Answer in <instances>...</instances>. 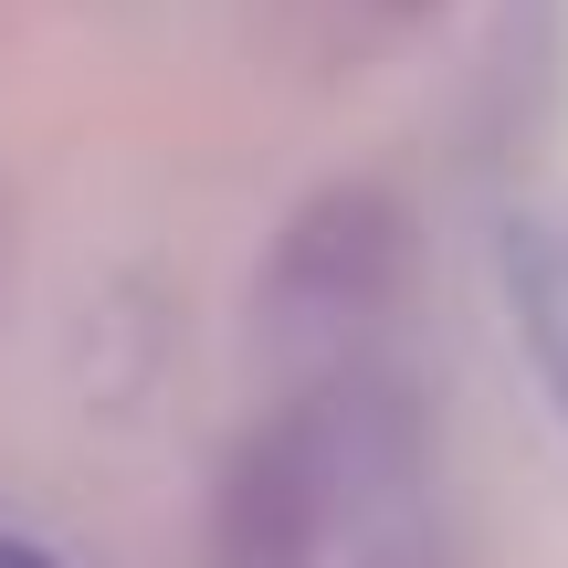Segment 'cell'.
Returning <instances> with one entry per match:
<instances>
[{"label":"cell","instance_id":"3957f363","mask_svg":"<svg viewBox=\"0 0 568 568\" xmlns=\"http://www.w3.org/2000/svg\"><path fill=\"white\" fill-rule=\"evenodd\" d=\"M506 305H516V326H527L537 368H548V389L568 410V201L506 232Z\"/></svg>","mask_w":568,"mask_h":568},{"label":"cell","instance_id":"7a4b0ae2","mask_svg":"<svg viewBox=\"0 0 568 568\" xmlns=\"http://www.w3.org/2000/svg\"><path fill=\"white\" fill-rule=\"evenodd\" d=\"M410 232L379 190H326L316 211H295L264 264V337L284 347V368H358L379 358V326L400 305Z\"/></svg>","mask_w":568,"mask_h":568},{"label":"cell","instance_id":"6da1fadb","mask_svg":"<svg viewBox=\"0 0 568 568\" xmlns=\"http://www.w3.org/2000/svg\"><path fill=\"white\" fill-rule=\"evenodd\" d=\"M211 568H453L432 422L389 358L284 379L222 464Z\"/></svg>","mask_w":568,"mask_h":568},{"label":"cell","instance_id":"5b68a950","mask_svg":"<svg viewBox=\"0 0 568 568\" xmlns=\"http://www.w3.org/2000/svg\"><path fill=\"white\" fill-rule=\"evenodd\" d=\"M400 11H422V0H400Z\"/></svg>","mask_w":568,"mask_h":568},{"label":"cell","instance_id":"277c9868","mask_svg":"<svg viewBox=\"0 0 568 568\" xmlns=\"http://www.w3.org/2000/svg\"><path fill=\"white\" fill-rule=\"evenodd\" d=\"M0 568H63L42 537H21V527H0Z\"/></svg>","mask_w":568,"mask_h":568}]
</instances>
